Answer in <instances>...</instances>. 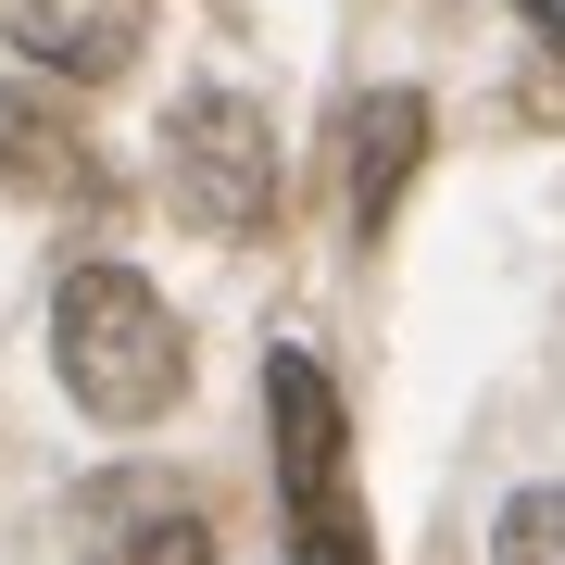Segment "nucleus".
Returning a JSON list of instances; mask_svg holds the SVG:
<instances>
[{
  "mask_svg": "<svg viewBox=\"0 0 565 565\" xmlns=\"http://www.w3.org/2000/svg\"><path fill=\"white\" fill-rule=\"evenodd\" d=\"M163 490H177V478H151V503H126V541H102V565H214L202 515L163 503Z\"/></svg>",
  "mask_w": 565,
  "mask_h": 565,
  "instance_id": "nucleus-7",
  "label": "nucleus"
},
{
  "mask_svg": "<svg viewBox=\"0 0 565 565\" xmlns=\"http://www.w3.org/2000/svg\"><path fill=\"white\" fill-rule=\"evenodd\" d=\"M264 415H277V503H289V565H377L352 503V427L315 352H264Z\"/></svg>",
  "mask_w": 565,
  "mask_h": 565,
  "instance_id": "nucleus-2",
  "label": "nucleus"
},
{
  "mask_svg": "<svg viewBox=\"0 0 565 565\" xmlns=\"http://www.w3.org/2000/svg\"><path fill=\"white\" fill-rule=\"evenodd\" d=\"M0 39L39 76H126L151 39V0H0Z\"/></svg>",
  "mask_w": 565,
  "mask_h": 565,
  "instance_id": "nucleus-6",
  "label": "nucleus"
},
{
  "mask_svg": "<svg viewBox=\"0 0 565 565\" xmlns=\"http://www.w3.org/2000/svg\"><path fill=\"white\" fill-rule=\"evenodd\" d=\"M0 189H13V202H63V214L114 202L102 151L76 139V114H63L51 88H0Z\"/></svg>",
  "mask_w": 565,
  "mask_h": 565,
  "instance_id": "nucleus-5",
  "label": "nucleus"
},
{
  "mask_svg": "<svg viewBox=\"0 0 565 565\" xmlns=\"http://www.w3.org/2000/svg\"><path fill=\"white\" fill-rule=\"evenodd\" d=\"M51 364L102 427H151L189 403V327L139 264H76L51 289Z\"/></svg>",
  "mask_w": 565,
  "mask_h": 565,
  "instance_id": "nucleus-1",
  "label": "nucleus"
},
{
  "mask_svg": "<svg viewBox=\"0 0 565 565\" xmlns=\"http://www.w3.org/2000/svg\"><path fill=\"white\" fill-rule=\"evenodd\" d=\"M490 565H565V478L515 490V503L490 515Z\"/></svg>",
  "mask_w": 565,
  "mask_h": 565,
  "instance_id": "nucleus-8",
  "label": "nucleus"
},
{
  "mask_svg": "<svg viewBox=\"0 0 565 565\" xmlns=\"http://www.w3.org/2000/svg\"><path fill=\"white\" fill-rule=\"evenodd\" d=\"M515 13H527V25H541V39L565 51V0H515Z\"/></svg>",
  "mask_w": 565,
  "mask_h": 565,
  "instance_id": "nucleus-9",
  "label": "nucleus"
},
{
  "mask_svg": "<svg viewBox=\"0 0 565 565\" xmlns=\"http://www.w3.org/2000/svg\"><path fill=\"white\" fill-rule=\"evenodd\" d=\"M163 202L202 239H264L277 226V139L239 88H177L163 114Z\"/></svg>",
  "mask_w": 565,
  "mask_h": 565,
  "instance_id": "nucleus-3",
  "label": "nucleus"
},
{
  "mask_svg": "<svg viewBox=\"0 0 565 565\" xmlns=\"http://www.w3.org/2000/svg\"><path fill=\"white\" fill-rule=\"evenodd\" d=\"M427 139H440L427 88H364V102L340 114V189H352V226H364V239H377V226L403 214V189H415Z\"/></svg>",
  "mask_w": 565,
  "mask_h": 565,
  "instance_id": "nucleus-4",
  "label": "nucleus"
}]
</instances>
